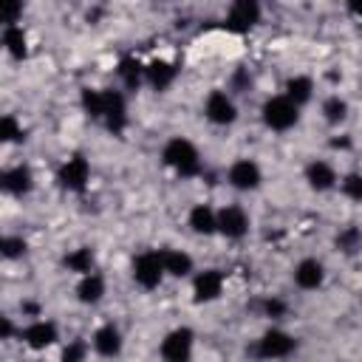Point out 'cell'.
<instances>
[{"label": "cell", "mask_w": 362, "mask_h": 362, "mask_svg": "<svg viewBox=\"0 0 362 362\" xmlns=\"http://www.w3.org/2000/svg\"><path fill=\"white\" fill-rule=\"evenodd\" d=\"M161 158H164L167 167H173L178 175H187V178L189 175H198V170H201V158H198L195 144L187 141V139H181V136H175V139H170L164 144Z\"/></svg>", "instance_id": "1"}, {"label": "cell", "mask_w": 362, "mask_h": 362, "mask_svg": "<svg viewBox=\"0 0 362 362\" xmlns=\"http://www.w3.org/2000/svg\"><path fill=\"white\" fill-rule=\"evenodd\" d=\"M297 119H300V107L286 93L266 99V105H263V122H266V127H272V130H291L297 124Z\"/></svg>", "instance_id": "2"}, {"label": "cell", "mask_w": 362, "mask_h": 362, "mask_svg": "<svg viewBox=\"0 0 362 362\" xmlns=\"http://www.w3.org/2000/svg\"><path fill=\"white\" fill-rule=\"evenodd\" d=\"M195 337L189 328H175L161 339V359L164 362H189Z\"/></svg>", "instance_id": "3"}, {"label": "cell", "mask_w": 362, "mask_h": 362, "mask_svg": "<svg viewBox=\"0 0 362 362\" xmlns=\"http://www.w3.org/2000/svg\"><path fill=\"white\" fill-rule=\"evenodd\" d=\"M164 277V263H161V255L158 252H144L133 260V280L141 286V288H156Z\"/></svg>", "instance_id": "4"}, {"label": "cell", "mask_w": 362, "mask_h": 362, "mask_svg": "<svg viewBox=\"0 0 362 362\" xmlns=\"http://www.w3.org/2000/svg\"><path fill=\"white\" fill-rule=\"evenodd\" d=\"M294 348H297V339L291 334H286V331H277V328L266 331L257 339V356H263V359H283Z\"/></svg>", "instance_id": "5"}, {"label": "cell", "mask_w": 362, "mask_h": 362, "mask_svg": "<svg viewBox=\"0 0 362 362\" xmlns=\"http://www.w3.org/2000/svg\"><path fill=\"white\" fill-rule=\"evenodd\" d=\"M226 178H229V184H232L235 189H243V192L257 189V187H260V181H263L260 167H257L252 158H238V161L229 167Z\"/></svg>", "instance_id": "6"}, {"label": "cell", "mask_w": 362, "mask_h": 362, "mask_svg": "<svg viewBox=\"0 0 362 362\" xmlns=\"http://www.w3.org/2000/svg\"><path fill=\"white\" fill-rule=\"evenodd\" d=\"M260 20V6L255 0H238L229 6V14H226V28L229 31H249L255 23Z\"/></svg>", "instance_id": "7"}, {"label": "cell", "mask_w": 362, "mask_h": 362, "mask_svg": "<svg viewBox=\"0 0 362 362\" xmlns=\"http://www.w3.org/2000/svg\"><path fill=\"white\" fill-rule=\"evenodd\" d=\"M204 113L212 124H232L238 110H235V102L223 93V90H212L206 96V105H204Z\"/></svg>", "instance_id": "8"}, {"label": "cell", "mask_w": 362, "mask_h": 362, "mask_svg": "<svg viewBox=\"0 0 362 362\" xmlns=\"http://www.w3.org/2000/svg\"><path fill=\"white\" fill-rule=\"evenodd\" d=\"M59 184L65 187V189H74V192H79V189H85V184H88V178H90V167H88V161L82 158V156H71L65 164H62V170H59Z\"/></svg>", "instance_id": "9"}, {"label": "cell", "mask_w": 362, "mask_h": 362, "mask_svg": "<svg viewBox=\"0 0 362 362\" xmlns=\"http://www.w3.org/2000/svg\"><path fill=\"white\" fill-rule=\"evenodd\" d=\"M218 232L226 235V238H232V240L243 238L249 232V215L240 206H223L218 212Z\"/></svg>", "instance_id": "10"}, {"label": "cell", "mask_w": 362, "mask_h": 362, "mask_svg": "<svg viewBox=\"0 0 362 362\" xmlns=\"http://www.w3.org/2000/svg\"><path fill=\"white\" fill-rule=\"evenodd\" d=\"M221 291H223V274L218 269H206L192 280L195 303H212L221 297Z\"/></svg>", "instance_id": "11"}, {"label": "cell", "mask_w": 362, "mask_h": 362, "mask_svg": "<svg viewBox=\"0 0 362 362\" xmlns=\"http://www.w3.org/2000/svg\"><path fill=\"white\" fill-rule=\"evenodd\" d=\"M23 342L28 348H34V351H42V348H48V345L57 342V325L54 322H45V320H37V322L25 325Z\"/></svg>", "instance_id": "12"}, {"label": "cell", "mask_w": 362, "mask_h": 362, "mask_svg": "<svg viewBox=\"0 0 362 362\" xmlns=\"http://www.w3.org/2000/svg\"><path fill=\"white\" fill-rule=\"evenodd\" d=\"M322 280H325V269H322L320 260L308 257V260H300V263H297V269H294V283H297L300 288L314 291V288L322 286Z\"/></svg>", "instance_id": "13"}, {"label": "cell", "mask_w": 362, "mask_h": 362, "mask_svg": "<svg viewBox=\"0 0 362 362\" xmlns=\"http://www.w3.org/2000/svg\"><path fill=\"white\" fill-rule=\"evenodd\" d=\"M102 119L107 122V127L113 133H122L127 116H124V96L119 90H105V107H102Z\"/></svg>", "instance_id": "14"}, {"label": "cell", "mask_w": 362, "mask_h": 362, "mask_svg": "<svg viewBox=\"0 0 362 362\" xmlns=\"http://www.w3.org/2000/svg\"><path fill=\"white\" fill-rule=\"evenodd\" d=\"M305 181H308L311 189L325 192V189H331L337 184V173H334V167L328 161H311L305 167Z\"/></svg>", "instance_id": "15"}, {"label": "cell", "mask_w": 362, "mask_h": 362, "mask_svg": "<svg viewBox=\"0 0 362 362\" xmlns=\"http://www.w3.org/2000/svg\"><path fill=\"white\" fill-rule=\"evenodd\" d=\"M144 76H147V82H150L156 90H164V88H170L173 79H175V65L167 62V59H153V62L144 68Z\"/></svg>", "instance_id": "16"}, {"label": "cell", "mask_w": 362, "mask_h": 362, "mask_svg": "<svg viewBox=\"0 0 362 362\" xmlns=\"http://www.w3.org/2000/svg\"><path fill=\"white\" fill-rule=\"evenodd\" d=\"M0 184H3V189H6V192H11V195H25V192L31 189L34 178H31V170L20 164V167H11V170H6Z\"/></svg>", "instance_id": "17"}, {"label": "cell", "mask_w": 362, "mask_h": 362, "mask_svg": "<svg viewBox=\"0 0 362 362\" xmlns=\"http://www.w3.org/2000/svg\"><path fill=\"white\" fill-rule=\"evenodd\" d=\"M189 226L195 235H212L218 232V212H212V206L198 204L189 209Z\"/></svg>", "instance_id": "18"}, {"label": "cell", "mask_w": 362, "mask_h": 362, "mask_svg": "<svg viewBox=\"0 0 362 362\" xmlns=\"http://www.w3.org/2000/svg\"><path fill=\"white\" fill-rule=\"evenodd\" d=\"M161 263H164V272L173 274V277H187L192 272V257L181 249H161Z\"/></svg>", "instance_id": "19"}, {"label": "cell", "mask_w": 362, "mask_h": 362, "mask_svg": "<svg viewBox=\"0 0 362 362\" xmlns=\"http://www.w3.org/2000/svg\"><path fill=\"white\" fill-rule=\"evenodd\" d=\"M93 348L102 356H116L122 351V334H119V328L116 325H102L93 334Z\"/></svg>", "instance_id": "20"}, {"label": "cell", "mask_w": 362, "mask_h": 362, "mask_svg": "<svg viewBox=\"0 0 362 362\" xmlns=\"http://www.w3.org/2000/svg\"><path fill=\"white\" fill-rule=\"evenodd\" d=\"M102 294H105V280H102L99 274H93V272L85 274V277L79 280V286H76V297H79V303H85V305L99 303Z\"/></svg>", "instance_id": "21"}, {"label": "cell", "mask_w": 362, "mask_h": 362, "mask_svg": "<svg viewBox=\"0 0 362 362\" xmlns=\"http://www.w3.org/2000/svg\"><path fill=\"white\" fill-rule=\"evenodd\" d=\"M3 45H6V51H8L14 59H23L25 51H28L25 31H23L20 25H6V31H3Z\"/></svg>", "instance_id": "22"}, {"label": "cell", "mask_w": 362, "mask_h": 362, "mask_svg": "<svg viewBox=\"0 0 362 362\" xmlns=\"http://www.w3.org/2000/svg\"><path fill=\"white\" fill-rule=\"evenodd\" d=\"M311 90H314V82H311L308 76H291V79L286 82V96H288L297 107L311 99Z\"/></svg>", "instance_id": "23"}, {"label": "cell", "mask_w": 362, "mask_h": 362, "mask_svg": "<svg viewBox=\"0 0 362 362\" xmlns=\"http://www.w3.org/2000/svg\"><path fill=\"white\" fill-rule=\"evenodd\" d=\"M116 74L122 76V82H124L127 88H139L141 79H144V65H141L139 59H133V57H124V59L119 62Z\"/></svg>", "instance_id": "24"}, {"label": "cell", "mask_w": 362, "mask_h": 362, "mask_svg": "<svg viewBox=\"0 0 362 362\" xmlns=\"http://www.w3.org/2000/svg\"><path fill=\"white\" fill-rule=\"evenodd\" d=\"M65 266H68L71 272H76V274L85 277V274L93 272V252L85 249V246H82V249H74V252L65 257Z\"/></svg>", "instance_id": "25"}, {"label": "cell", "mask_w": 362, "mask_h": 362, "mask_svg": "<svg viewBox=\"0 0 362 362\" xmlns=\"http://www.w3.org/2000/svg\"><path fill=\"white\" fill-rule=\"evenodd\" d=\"M322 116H325L328 124H339V122H345V116H348V105H345V99H339V96H328V99L322 102Z\"/></svg>", "instance_id": "26"}, {"label": "cell", "mask_w": 362, "mask_h": 362, "mask_svg": "<svg viewBox=\"0 0 362 362\" xmlns=\"http://www.w3.org/2000/svg\"><path fill=\"white\" fill-rule=\"evenodd\" d=\"M82 107H85L90 116L102 119V107H105V90H93V88H85V90H82Z\"/></svg>", "instance_id": "27"}, {"label": "cell", "mask_w": 362, "mask_h": 362, "mask_svg": "<svg viewBox=\"0 0 362 362\" xmlns=\"http://www.w3.org/2000/svg\"><path fill=\"white\" fill-rule=\"evenodd\" d=\"M85 356H88L85 339H71V342L62 348V362H85Z\"/></svg>", "instance_id": "28"}, {"label": "cell", "mask_w": 362, "mask_h": 362, "mask_svg": "<svg viewBox=\"0 0 362 362\" xmlns=\"http://www.w3.org/2000/svg\"><path fill=\"white\" fill-rule=\"evenodd\" d=\"M0 139L3 141H20L23 139V127L17 124L14 116H3L0 119Z\"/></svg>", "instance_id": "29"}, {"label": "cell", "mask_w": 362, "mask_h": 362, "mask_svg": "<svg viewBox=\"0 0 362 362\" xmlns=\"http://www.w3.org/2000/svg\"><path fill=\"white\" fill-rule=\"evenodd\" d=\"M342 192L351 198V201H362V175L359 173H351L342 178Z\"/></svg>", "instance_id": "30"}, {"label": "cell", "mask_w": 362, "mask_h": 362, "mask_svg": "<svg viewBox=\"0 0 362 362\" xmlns=\"http://www.w3.org/2000/svg\"><path fill=\"white\" fill-rule=\"evenodd\" d=\"M3 255L6 257H20L23 252H25V240L23 238H3Z\"/></svg>", "instance_id": "31"}, {"label": "cell", "mask_w": 362, "mask_h": 362, "mask_svg": "<svg viewBox=\"0 0 362 362\" xmlns=\"http://www.w3.org/2000/svg\"><path fill=\"white\" fill-rule=\"evenodd\" d=\"M337 243H339L345 252H354V246L359 243V232H356V229H348V232H342V235L337 238Z\"/></svg>", "instance_id": "32"}, {"label": "cell", "mask_w": 362, "mask_h": 362, "mask_svg": "<svg viewBox=\"0 0 362 362\" xmlns=\"http://www.w3.org/2000/svg\"><path fill=\"white\" fill-rule=\"evenodd\" d=\"M20 11H23L20 3H6V8H3V23H6V25H14L17 17H20Z\"/></svg>", "instance_id": "33"}, {"label": "cell", "mask_w": 362, "mask_h": 362, "mask_svg": "<svg viewBox=\"0 0 362 362\" xmlns=\"http://www.w3.org/2000/svg\"><path fill=\"white\" fill-rule=\"evenodd\" d=\"M266 311H269L272 317H277V314H283V303H277V300H269V303H266Z\"/></svg>", "instance_id": "34"}, {"label": "cell", "mask_w": 362, "mask_h": 362, "mask_svg": "<svg viewBox=\"0 0 362 362\" xmlns=\"http://www.w3.org/2000/svg\"><path fill=\"white\" fill-rule=\"evenodd\" d=\"M3 337H6V339L11 337V322H8V320H3Z\"/></svg>", "instance_id": "35"}, {"label": "cell", "mask_w": 362, "mask_h": 362, "mask_svg": "<svg viewBox=\"0 0 362 362\" xmlns=\"http://www.w3.org/2000/svg\"><path fill=\"white\" fill-rule=\"evenodd\" d=\"M348 8H351L354 14H362V3H348Z\"/></svg>", "instance_id": "36"}]
</instances>
